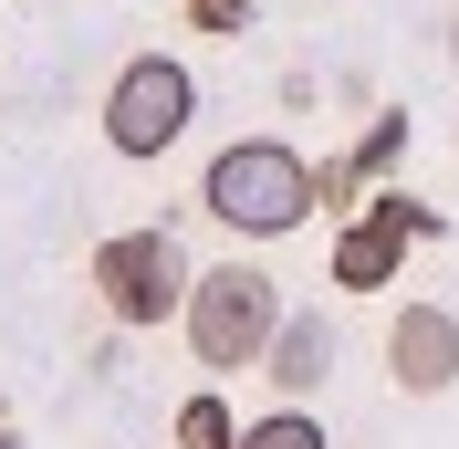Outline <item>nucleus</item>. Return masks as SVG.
Returning <instances> with one entry per match:
<instances>
[{"mask_svg":"<svg viewBox=\"0 0 459 449\" xmlns=\"http://www.w3.org/2000/svg\"><path fill=\"white\" fill-rule=\"evenodd\" d=\"M199 209L220 230H240V241H292V230L314 220V168H303V146H282V136H240V146L209 157Z\"/></svg>","mask_w":459,"mask_h":449,"instance_id":"f257e3e1","label":"nucleus"},{"mask_svg":"<svg viewBox=\"0 0 459 449\" xmlns=\"http://www.w3.org/2000/svg\"><path fill=\"white\" fill-rule=\"evenodd\" d=\"M272 324H282V282L261 272V261H209V272H188L178 335H188V356H199L209 376H251L261 345H272Z\"/></svg>","mask_w":459,"mask_h":449,"instance_id":"f03ea898","label":"nucleus"},{"mask_svg":"<svg viewBox=\"0 0 459 449\" xmlns=\"http://www.w3.org/2000/svg\"><path fill=\"white\" fill-rule=\"evenodd\" d=\"M188 272H199V261L178 251V230H115V241H94V293H105V313L126 324V335L178 324Z\"/></svg>","mask_w":459,"mask_h":449,"instance_id":"7ed1b4c3","label":"nucleus"},{"mask_svg":"<svg viewBox=\"0 0 459 449\" xmlns=\"http://www.w3.org/2000/svg\"><path fill=\"white\" fill-rule=\"evenodd\" d=\"M188 126H199V74L178 53H136L105 84V146L115 157H168Z\"/></svg>","mask_w":459,"mask_h":449,"instance_id":"20e7f679","label":"nucleus"},{"mask_svg":"<svg viewBox=\"0 0 459 449\" xmlns=\"http://www.w3.org/2000/svg\"><path fill=\"white\" fill-rule=\"evenodd\" d=\"M386 376H397V397H449L459 387V313L449 304H397V324H386Z\"/></svg>","mask_w":459,"mask_h":449,"instance_id":"39448f33","label":"nucleus"},{"mask_svg":"<svg viewBox=\"0 0 459 449\" xmlns=\"http://www.w3.org/2000/svg\"><path fill=\"white\" fill-rule=\"evenodd\" d=\"M407 136H418V126H407V105H386L366 136L344 146V157H324V168H314V209H344L355 189H386V178L407 168Z\"/></svg>","mask_w":459,"mask_h":449,"instance_id":"423d86ee","label":"nucleus"},{"mask_svg":"<svg viewBox=\"0 0 459 449\" xmlns=\"http://www.w3.org/2000/svg\"><path fill=\"white\" fill-rule=\"evenodd\" d=\"M261 376H272V397L314 408V397H324V376H334V324L282 304V324H272V345H261Z\"/></svg>","mask_w":459,"mask_h":449,"instance_id":"0eeeda50","label":"nucleus"},{"mask_svg":"<svg viewBox=\"0 0 459 449\" xmlns=\"http://www.w3.org/2000/svg\"><path fill=\"white\" fill-rule=\"evenodd\" d=\"M407 272V230L397 220H355V230H334V293H386V282Z\"/></svg>","mask_w":459,"mask_h":449,"instance_id":"6e6552de","label":"nucleus"},{"mask_svg":"<svg viewBox=\"0 0 459 449\" xmlns=\"http://www.w3.org/2000/svg\"><path fill=\"white\" fill-rule=\"evenodd\" d=\"M240 449H324V418H314V408H292V397H282L272 418H251V428H240Z\"/></svg>","mask_w":459,"mask_h":449,"instance_id":"1a4fd4ad","label":"nucleus"},{"mask_svg":"<svg viewBox=\"0 0 459 449\" xmlns=\"http://www.w3.org/2000/svg\"><path fill=\"white\" fill-rule=\"evenodd\" d=\"M178 449H240V418H230V408H220V397H188V408H178Z\"/></svg>","mask_w":459,"mask_h":449,"instance_id":"9d476101","label":"nucleus"},{"mask_svg":"<svg viewBox=\"0 0 459 449\" xmlns=\"http://www.w3.org/2000/svg\"><path fill=\"white\" fill-rule=\"evenodd\" d=\"M251 22H261V0H188V31H220V42H240Z\"/></svg>","mask_w":459,"mask_h":449,"instance_id":"9b49d317","label":"nucleus"},{"mask_svg":"<svg viewBox=\"0 0 459 449\" xmlns=\"http://www.w3.org/2000/svg\"><path fill=\"white\" fill-rule=\"evenodd\" d=\"M449 63H459V11H449Z\"/></svg>","mask_w":459,"mask_h":449,"instance_id":"f8f14e48","label":"nucleus"},{"mask_svg":"<svg viewBox=\"0 0 459 449\" xmlns=\"http://www.w3.org/2000/svg\"><path fill=\"white\" fill-rule=\"evenodd\" d=\"M0 449H22V439H11V428H0Z\"/></svg>","mask_w":459,"mask_h":449,"instance_id":"ddd939ff","label":"nucleus"},{"mask_svg":"<svg viewBox=\"0 0 459 449\" xmlns=\"http://www.w3.org/2000/svg\"><path fill=\"white\" fill-rule=\"evenodd\" d=\"M324 449H334V439H324Z\"/></svg>","mask_w":459,"mask_h":449,"instance_id":"4468645a","label":"nucleus"}]
</instances>
